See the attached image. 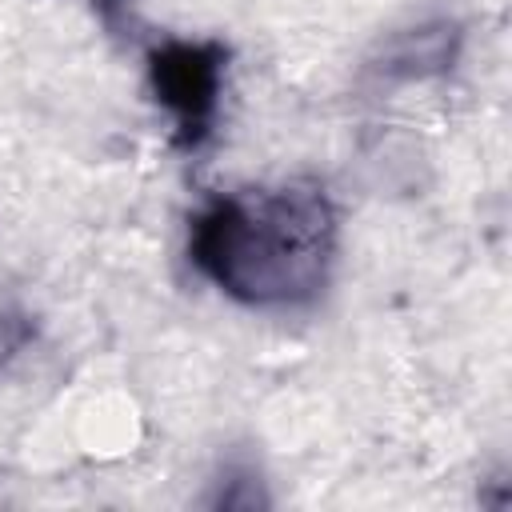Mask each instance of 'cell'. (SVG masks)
I'll return each mask as SVG.
<instances>
[{
	"label": "cell",
	"instance_id": "cell-1",
	"mask_svg": "<svg viewBox=\"0 0 512 512\" xmlns=\"http://www.w3.org/2000/svg\"><path fill=\"white\" fill-rule=\"evenodd\" d=\"M336 216L320 188L284 184L212 200L188 236L192 264L252 308L304 304L324 288Z\"/></svg>",
	"mask_w": 512,
	"mask_h": 512
},
{
	"label": "cell",
	"instance_id": "cell-2",
	"mask_svg": "<svg viewBox=\"0 0 512 512\" xmlns=\"http://www.w3.org/2000/svg\"><path fill=\"white\" fill-rule=\"evenodd\" d=\"M228 52L220 44H160L148 52V76L156 100L176 116L180 148H196L216 116Z\"/></svg>",
	"mask_w": 512,
	"mask_h": 512
},
{
	"label": "cell",
	"instance_id": "cell-3",
	"mask_svg": "<svg viewBox=\"0 0 512 512\" xmlns=\"http://www.w3.org/2000/svg\"><path fill=\"white\" fill-rule=\"evenodd\" d=\"M452 44H456V32L452 28H416V32H404L392 52L384 56V72L388 76H428V72H440L452 64Z\"/></svg>",
	"mask_w": 512,
	"mask_h": 512
},
{
	"label": "cell",
	"instance_id": "cell-4",
	"mask_svg": "<svg viewBox=\"0 0 512 512\" xmlns=\"http://www.w3.org/2000/svg\"><path fill=\"white\" fill-rule=\"evenodd\" d=\"M32 336H36V328H32V320H28L24 312L0 308V372L32 344Z\"/></svg>",
	"mask_w": 512,
	"mask_h": 512
}]
</instances>
